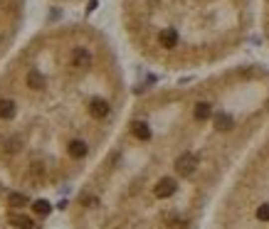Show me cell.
<instances>
[{
	"label": "cell",
	"mask_w": 269,
	"mask_h": 229,
	"mask_svg": "<svg viewBox=\"0 0 269 229\" xmlns=\"http://www.w3.org/2000/svg\"><path fill=\"white\" fill-rule=\"evenodd\" d=\"M269 123V67L235 62L141 94L74 187L65 229H202Z\"/></svg>",
	"instance_id": "obj_1"
},
{
	"label": "cell",
	"mask_w": 269,
	"mask_h": 229,
	"mask_svg": "<svg viewBox=\"0 0 269 229\" xmlns=\"http://www.w3.org/2000/svg\"><path fill=\"white\" fill-rule=\"evenodd\" d=\"M129 111L114 40L65 20L30 32L0 67V175L47 197L77 187Z\"/></svg>",
	"instance_id": "obj_2"
},
{
	"label": "cell",
	"mask_w": 269,
	"mask_h": 229,
	"mask_svg": "<svg viewBox=\"0 0 269 229\" xmlns=\"http://www.w3.org/2000/svg\"><path fill=\"white\" fill-rule=\"evenodd\" d=\"M114 10L136 59L173 74L227 67L260 22V0H114Z\"/></svg>",
	"instance_id": "obj_3"
},
{
	"label": "cell",
	"mask_w": 269,
	"mask_h": 229,
	"mask_svg": "<svg viewBox=\"0 0 269 229\" xmlns=\"http://www.w3.org/2000/svg\"><path fill=\"white\" fill-rule=\"evenodd\" d=\"M207 229H269V123L230 175Z\"/></svg>",
	"instance_id": "obj_4"
},
{
	"label": "cell",
	"mask_w": 269,
	"mask_h": 229,
	"mask_svg": "<svg viewBox=\"0 0 269 229\" xmlns=\"http://www.w3.org/2000/svg\"><path fill=\"white\" fill-rule=\"evenodd\" d=\"M47 217L45 197L27 195L0 175V229H47Z\"/></svg>",
	"instance_id": "obj_5"
},
{
	"label": "cell",
	"mask_w": 269,
	"mask_h": 229,
	"mask_svg": "<svg viewBox=\"0 0 269 229\" xmlns=\"http://www.w3.org/2000/svg\"><path fill=\"white\" fill-rule=\"evenodd\" d=\"M27 17V0H0V67L20 45Z\"/></svg>",
	"instance_id": "obj_6"
},
{
	"label": "cell",
	"mask_w": 269,
	"mask_h": 229,
	"mask_svg": "<svg viewBox=\"0 0 269 229\" xmlns=\"http://www.w3.org/2000/svg\"><path fill=\"white\" fill-rule=\"evenodd\" d=\"M260 30L269 50V0H260Z\"/></svg>",
	"instance_id": "obj_7"
},
{
	"label": "cell",
	"mask_w": 269,
	"mask_h": 229,
	"mask_svg": "<svg viewBox=\"0 0 269 229\" xmlns=\"http://www.w3.org/2000/svg\"><path fill=\"white\" fill-rule=\"evenodd\" d=\"M50 2H55V5H82L87 0H50Z\"/></svg>",
	"instance_id": "obj_8"
}]
</instances>
